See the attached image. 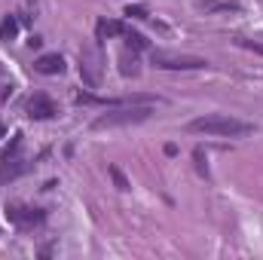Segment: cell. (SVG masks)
Segmentation results:
<instances>
[{
  "label": "cell",
  "mask_w": 263,
  "mask_h": 260,
  "mask_svg": "<svg viewBox=\"0 0 263 260\" xmlns=\"http://www.w3.org/2000/svg\"><path fill=\"white\" fill-rule=\"evenodd\" d=\"M80 73L89 86H98L101 83V55L98 49H83L80 52Z\"/></svg>",
  "instance_id": "5"
},
{
  "label": "cell",
  "mask_w": 263,
  "mask_h": 260,
  "mask_svg": "<svg viewBox=\"0 0 263 260\" xmlns=\"http://www.w3.org/2000/svg\"><path fill=\"white\" fill-rule=\"evenodd\" d=\"M239 46H245V49H251V52L263 55V40H239Z\"/></svg>",
  "instance_id": "15"
},
{
  "label": "cell",
  "mask_w": 263,
  "mask_h": 260,
  "mask_svg": "<svg viewBox=\"0 0 263 260\" xmlns=\"http://www.w3.org/2000/svg\"><path fill=\"white\" fill-rule=\"evenodd\" d=\"M196 169H199V175H208V165L202 162V150H196Z\"/></svg>",
  "instance_id": "16"
},
{
  "label": "cell",
  "mask_w": 263,
  "mask_h": 260,
  "mask_svg": "<svg viewBox=\"0 0 263 260\" xmlns=\"http://www.w3.org/2000/svg\"><path fill=\"white\" fill-rule=\"evenodd\" d=\"M110 172V178H114V184H117V190H132V184H129V178L120 172V165H110L107 169Z\"/></svg>",
  "instance_id": "12"
},
{
  "label": "cell",
  "mask_w": 263,
  "mask_h": 260,
  "mask_svg": "<svg viewBox=\"0 0 263 260\" xmlns=\"http://www.w3.org/2000/svg\"><path fill=\"white\" fill-rule=\"evenodd\" d=\"M28 117L31 120H52L55 114H59V107H55V101L49 98V95H43V92H37L34 98H28Z\"/></svg>",
  "instance_id": "6"
},
{
  "label": "cell",
  "mask_w": 263,
  "mask_h": 260,
  "mask_svg": "<svg viewBox=\"0 0 263 260\" xmlns=\"http://www.w3.org/2000/svg\"><path fill=\"white\" fill-rule=\"evenodd\" d=\"M153 104H123L110 114H101L92 129H120V126H138V123H147L153 117Z\"/></svg>",
  "instance_id": "2"
},
{
  "label": "cell",
  "mask_w": 263,
  "mask_h": 260,
  "mask_svg": "<svg viewBox=\"0 0 263 260\" xmlns=\"http://www.w3.org/2000/svg\"><path fill=\"white\" fill-rule=\"evenodd\" d=\"M150 62L162 70H202L208 67L205 59H196V55H175V52H162V49H153L150 52Z\"/></svg>",
  "instance_id": "3"
},
{
  "label": "cell",
  "mask_w": 263,
  "mask_h": 260,
  "mask_svg": "<svg viewBox=\"0 0 263 260\" xmlns=\"http://www.w3.org/2000/svg\"><path fill=\"white\" fill-rule=\"evenodd\" d=\"M147 12H150V9H147L144 3H132V6H126V15H129V18H147Z\"/></svg>",
  "instance_id": "14"
},
{
  "label": "cell",
  "mask_w": 263,
  "mask_h": 260,
  "mask_svg": "<svg viewBox=\"0 0 263 260\" xmlns=\"http://www.w3.org/2000/svg\"><path fill=\"white\" fill-rule=\"evenodd\" d=\"M254 129L251 123L245 120H236L230 114H205L187 123V132L193 135H214V138H239V135H248Z\"/></svg>",
  "instance_id": "1"
},
{
  "label": "cell",
  "mask_w": 263,
  "mask_h": 260,
  "mask_svg": "<svg viewBox=\"0 0 263 260\" xmlns=\"http://www.w3.org/2000/svg\"><path fill=\"white\" fill-rule=\"evenodd\" d=\"M31 169V162H25V159H0V187H6L9 181H15V178H22L25 172Z\"/></svg>",
  "instance_id": "7"
},
{
  "label": "cell",
  "mask_w": 263,
  "mask_h": 260,
  "mask_svg": "<svg viewBox=\"0 0 263 260\" xmlns=\"http://www.w3.org/2000/svg\"><path fill=\"white\" fill-rule=\"evenodd\" d=\"M34 70L43 73V77H55V73L65 70V59H62L59 52H46V55H40V59L34 62Z\"/></svg>",
  "instance_id": "8"
},
{
  "label": "cell",
  "mask_w": 263,
  "mask_h": 260,
  "mask_svg": "<svg viewBox=\"0 0 263 260\" xmlns=\"http://www.w3.org/2000/svg\"><path fill=\"white\" fill-rule=\"evenodd\" d=\"M120 70H123V77H138L141 73V67H138V59H135V52H120Z\"/></svg>",
  "instance_id": "10"
},
{
  "label": "cell",
  "mask_w": 263,
  "mask_h": 260,
  "mask_svg": "<svg viewBox=\"0 0 263 260\" xmlns=\"http://www.w3.org/2000/svg\"><path fill=\"white\" fill-rule=\"evenodd\" d=\"M15 34H18V18H15V15H6L3 25H0V37H3V40H12Z\"/></svg>",
  "instance_id": "11"
},
{
  "label": "cell",
  "mask_w": 263,
  "mask_h": 260,
  "mask_svg": "<svg viewBox=\"0 0 263 260\" xmlns=\"http://www.w3.org/2000/svg\"><path fill=\"white\" fill-rule=\"evenodd\" d=\"M6 214H9V220L15 224V227H22V230H34V227H40L43 220H46V214L40 211V208H28V205H6Z\"/></svg>",
  "instance_id": "4"
},
{
  "label": "cell",
  "mask_w": 263,
  "mask_h": 260,
  "mask_svg": "<svg viewBox=\"0 0 263 260\" xmlns=\"http://www.w3.org/2000/svg\"><path fill=\"white\" fill-rule=\"evenodd\" d=\"M95 34H98V40L123 37V34H126V25H123V22H114V18H101V22L95 25Z\"/></svg>",
  "instance_id": "9"
},
{
  "label": "cell",
  "mask_w": 263,
  "mask_h": 260,
  "mask_svg": "<svg viewBox=\"0 0 263 260\" xmlns=\"http://www.w3.org/2000/svg\"><path fill=\"white\" fill-rule=\"evenodd\" d=\"M123 37H126V43H129L132 49H147V40H144V37H141L138 31H132V28H126V34H123Z\"/></svg>",
  "instance_id": "13"
}]
</instances>
